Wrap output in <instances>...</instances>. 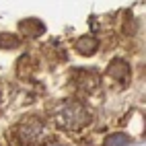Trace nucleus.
Wrapping results in <instances>:
<instances>
[{
  "instance_id": "1",
  "label": "nucleus",
  "mask_w": 146,
  "mask_h": 146,
  "mask_svg": "<svg viewBox=\"0 0 146 146\" xmlns=\"http://www.w3.org/2000/svg\"><path fill=\"white\" fill-rule=\"evenodd\" d=\"M56 121L66 130H80L82 125L89 121V111L84 109V105L78 101H64L58 107Z\"/></svg>"
},
{
  "instance_id": "2",
  "label": "nucleus",
  "mask_w": 146,
  "mask_h": 146,
  "mask_svg": "<svg viewBox=\"0 0 146 146\" xmlns=\"http://www.w3.org/2000/svg\"><path fill=\"white\" fill-rule=\"evenodd\" d=\"M19 140L25 146H41L45 140V128L39 119H25L19 125Z\"/></svg>"
},
{
  "instance_id": "3",
  "label": "nucleus",
  "mask_w": 146,
  "mask_h": 146,
  "mask_svg": "<svg viewBox=\"0 0 146 146\" xmlns=\"http://www.w3.org/2000/svg\"><path fill=\"white\" fill-rule=\"evenodd\" d=\"M107 74H109V78L117 80L119 84H128L130 80V66L125 60H121V58H115V60L109 62V66H107Z\"/></svg>"
},
{
  "instance_id": "4",
  "label": "nucleus",
  "mask_w": 146,
  "mask_h": 146,
  "mask_svg": "<svg viewBox=\"0 0 146 146\" xmlns=\"http://www.w3.org/2000/svg\"><path fill=\"white\" fill-rule=\"evenodd\" d=\"M76 80H78V84H80L82 91H95L97 86H99V82H101L99 74L93 72L91 68H84V70H80L78 74H76Z\"/></svg>"
},
{
  "instance_id": "5",
  "label": "nucleus",
  "mask_w": 146,
  "mask_h": 146,
  "mask_svg": "<svg viewBox=\"0 0 146 146\" xmlns=\"http://www.w3.org/2000/svg\"><path fill=\"white\" fill-rule=\"evenodd\" d=\"M74 47H76V52L82 54V56H93L97 52V47H99V41H97V37L82 35L74 41Z\"/></svg>"
},
{
  "instance_id": "6",
  "label": "nucleus",
  "mask_w": 146,
  "mask_h": 146,
  "mask_svg": "<svg viewBox=\"0 0 146 146\" xmlns=\"http://www.w3.org/2000/svg\"><path fill=\"white\" fill-rule=\"evenodd\" d=\"M21 31L27 33L29 37H39L43 31H45V25L37 19H27V21L21 23Z\"/></svg>"
},
{
  "instance_id": "7",
  "label": "nucleus",
  "mask_w": 146,
  "mask_h": 146,
  "mask_svg": "<svg viewBox=\"0 0 146 146\" xmlns=\"http://www.w3.org/2000/svg\"><path fill=\"white\" fill-rule=\"evenodd\" d=\"M21 45V39L13 33H0V47L2 50H11V47H19Z\"/></svg>"
},
{
  "instance_id": "8",
  "label": "nucleus",
  "mask_w": 146,
  "mask_h": 146,
  "mask_svg": "<svg viewBox=\"0 0 146 146\" xmlns=\"http://www.w3.org/2000/svg\"><path fill=\"white\" fill-rule=\"evenodd\" d=\"M128 144V136L125 134H113L105 140V146H125Z\"/></svg>"
}]
</instances>
